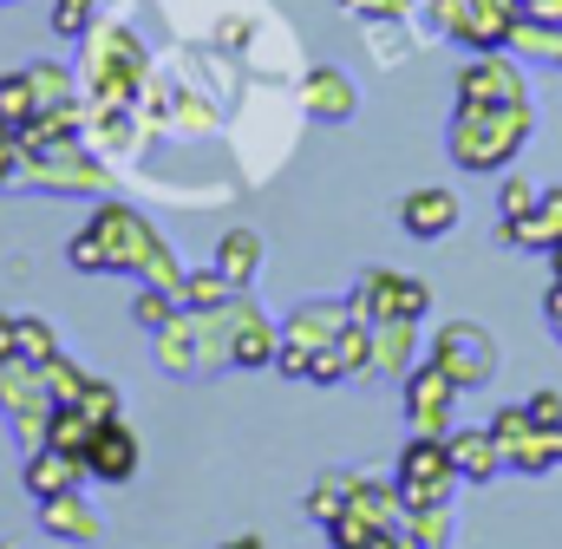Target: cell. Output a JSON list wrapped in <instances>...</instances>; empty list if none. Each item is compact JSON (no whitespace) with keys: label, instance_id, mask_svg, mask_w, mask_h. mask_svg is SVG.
Listing matches in <instances>:
<instances>
[{"label":"cell","instance_id":"1","mask_svg":"<svg viewBox=\"0 0 562 549\" xmlns=\"http://www.w3.org/2000/svg\"><path fill=\"white\" fill-rule=\"evenodd\" d=\"M92 229H99V243H105V256H112V274H132L144 288H183V262H177V249H170V236L138 216L132 203H119V197H92V216H86Z\"/></svg>","mask_w":562,"mask_h":549},{"label":"cell","instance_id":"2","mask_svg":"<svg viewBox=\"0 0 562 549\" xmlns=\"http://www.w3.org/2000/svg\"><path fill=\"white\" fill-rule=\"evenodd\" d=\"M537 137V112L530 99L524 105H451V125H445V150L458 170H477V177H497L524 157V144Z\"/></svg>","mask_w":562,"mask_h":549},{"label":"cell","instance_id":"3","mask_svg":"<svg viewBox=\"0 0 562 549\" xmlns=\"http://www.w3.org/2000/svg\"><path fill=\"white\" fill-rule=\"evenodd\" d=\"M79 46H86L92 119H99V112H125L144 86H150V53H144V40L125 26V20H99Z\"/></svg>","mask_w":562,"mask_h":549},{"label":"cell","instance_id":"4","mask_svg":"<svg viewBox=\"0 0 562 549\" xmlns=\"http://www.w3.org/2000/svg\"><path fill=\"white\" fill-rule=\"evenodd\" d=\"M105 183H112L105 150H92L86 137H59V144H46L40 157L20 164V183L13 190H40V197H105Z\"/></svg>","mask_w":562,"mask_h":549},{"label":"cell","instance_id":"5","mask_svg":"<svg viewBox=\"0 0 562 549\" xmlns=\"http://www.w3.org/2000/svg\"><path fill=\"white\" fill-rule=\"evenodd\" d=\"M353 321V307H347V294H314V301H301L288 321H281V354H276V373L288 380H307V367H314V354H327L334 340H340V327Z\"/></svg>","mask_w":562,"mask_h":549},{"label":"cell","instance_id":"6","mask_svg":"<svg viewBox=\"0 0 562 549\" xmlns=\"http://www.w3.org/2000/svg\"><path fill=\"white\" fill-rule=\"evenodd\" d=\"M425 360H438V367L458 380V393L491 386V380H497V367H504V354H497L491 327H477V321H445V327L425 340Z\"/></svg>","mask_w":562,"mask_h":549},{"label":"cell","instance_id":"7","mask_svg":"<svg viewBox=\"0 0 562 549\" xmlns=\"http://www.w3.org/2000/svg\"><path fill=\"white\" fill-rule=\"evenodd\" d=\"M347 307L367 327H380V321H425L431 314V288L419 274H400V269H360V281L347 288Z\"/></svg>","mask_w":562,"mask_h":549},{"label":"cell","instance_id":"8","mask_svg":"<svg viewBox=\"0 0 562 549\" xmlns=\"http://www.w3.org/2000/svg\"><path fill=\"white\" fill-rule=\"evenodd\" d=\"M393 484H400L406 511H425V504H451V491H458L464 478H458V464H451V445H445V438L413 432V438H406V451H400V464H393Z\"/></svg>","mask_w":562,"mask_h":549},{"label":"cell","instance_id":"9","mask_svg":"<svg viewBox=\"0 0 562 549\" xmlns=\"http://www.w3.org/2000/svg\"><path fill=\"white\" fill-rule=\"evenodd\" d=\"M524 99H530V72L510 46L504 53H471L451 72V105H524Z\"/></svg>","mask_w":562,"mask_h":549},{"label":"cell","instance_id":"10","mask_svg":"<svg viewBox=\"0 0 562 549\" xmlns=\"http://www.w3.org/2000/svg\"><path fill=\"white\" fill-rule=\"evenodd\" d=\"M0 412H7V425H13V438H20V451H40V445H46L53 393H46V380H40L33 360H7V367H0Z\"/></svg>","mask_w":562,"mask_h":549},{"label":"cell","instance_id":"11","mask_svg":"<svg viewBox=\"0 0 562 549\" xmlns=\"http://www.w3.org/2000/svg\"><path fill=\"white\" fill-rule=\"evenodd\" d=\"M400 400H406V418H413V432H431V438H445L451 425H458V380L438 367V360H419L406 380H400Z\"/></svg>","mask_w":562,"mask_h":549},{"label":"cell","instance_id":"12","mask_svg":"<svg viewBox=\"0 0 562 549\" xmlns=\"http://www.w3.org/2000/svg\"><path fill=\"white\" fill-rule=\"evenodd\" d=\"M301 105H307L314 125H347V119L360 112V86H353L347 66L321 59V66H307V79H301Z\"/></svg>","mask_w":562,"mask_h":549},{"label":"cell","instance_id":"13","mask_svg":"<svg viewBox=\"0 0 562 549\" xmlns=\"http://www.w3.org/2000/svg\"><path fill=\"white\" fill-rule=\"evenodd\" d=\"M138 464H144L138 432H132L125 418H105V425L92 432V445H86V478H99V484H132Z\"/></svg>","mask_w":562,"mask_h":549},{"label":"cell","instance_id":"14","mask_svg":"<svg viewBox=\"0 0 562 549\" xmlns=\"http://www.w3.org/2000/svg\"><path fill=\"white\" fill-rule=\"evenodd\" d=\"M458 216H464V203H458V190H445V183H419V190L400 197V229H406L413 243H438V236H451Z\"/></svg>","mask_w":562,"mask_h":549},{"label":"cell","instance_id":"15","mask_svg":"<svg viewBox=\"0 0 562 549\" xmlns=\"http://www.w3.org/2000/svg\"><path fill=\"white\" fill-rule=\"evenodd\" d=\"M517 13H524V0H464V20L451 26V40L464 53H504L517 33Z\"/></svg>","mask_w":562,"mask_h":549},{"label":"cell","instance_id":"16","mask_svg":"<svg viewBox=\"0 0 562 549\" xmlns=\"http://www.w3.org/2000/svg\"><path fill=\"white\" fill-rule=\"evenodd\" d=\"M445 445H451V464H458V478L464 484H491V478H504L510 464H504V445H497V432L491 425H451L445 432Z\"/></svg>","mask_w":562,"mask_h":549},{"label":"cell","instance_id":"17","mask_svg":"<svg viewBox=\"0 0 562 549\" xmlns=\"http://www.w3.org/2000/svg\"><path fill=\"white\" fill-rule=\"evenodd\" d=\"M33 511H40V530H53V537H66V544H99V530H105V517H99V504L86 497V484H79V491H59V497H40Z\"/></svg>","mask_w":562,"mask_h":549},{"label":"cell","instance_id":"18","mask_svg":"<svg viewBox=\"0 0 562 549\" xmlns=\"http://www.w3.org/2000/svg\"><path fill=\"white\" fill-rule=\"evenodd\" d=\"M276 354H281V321H269L249 301L243 321H236V340H229V373H262V367H276Z\"/></svg>","mask_w":562,"mask_h":549},{"label":"cell","instance_id":"19","mask_svg":"<svg viewBox=\"0 0 562 549\" xmlns=\"http://www.w3.org/2000/svg\"><path fill=\"white\" fill-rule=\"evenodd\" d=\"M425 360L419 321H380L373 327V380H406Z\"/></svg>","mask_w":562,"mask_h":549},{"label":"cell","instance_id":"20","mask_svg":"<svg viewBox=\"0 0 562 549\" xmlns=\"http://www.w3.org/2000/svg\"><path fill=\"white\" fill-rule=\"evenodd\" d=\"M79 478H86V458H72V451L40 445V451L20 458V484H26L33 504H40V497H59V491H79Z\"/></svg>","mask_w":562,"mask_h":549},{"label":"cell","instance_id":"21","mask_svg":"<svg viewBox=\"0 0 562 549\" xmlns=\"http://www.w3.org/2000/svg\"><path fill=\"white\" fill-rule=\"evenodd\" d=\"M262 256H269V243H262V229H249V223H236V229H223V243H216V269L223 281L236 288V294H249L256 288V274H262Z\"/></svg>","mask_w":562,"mask_h":549},{"label":"cell","instance_id":"22","mask_svg":"<svg viewBox=\"0 0 562 549\" xmlns=\"http://www.w3.org/2000/svg\"><path fill=\"white\" fill-rule=\"evenodd\" d=\"M497 236H504V249H537V256H550L562 243V183H550V190L537 197V210H530L524 223H504Z\"/></svg>","mask_w":562,"mask_h":549},{"label":"cell","instance_id":"23","mask_svg":"<svg viewBox=\"0 0 562 549\" xmlns=\"http://www.w3.org/2000/svg\"><path fill=\"white\" fill-rule=\"evenodd\" d=\"M504 464H510L517 478H550V471H562V425H530V432L504 451Z\"/></svg>","mask_w":562,"mask_h":549},{"label":"cell","instance_id":"24","mask_svg":"<svg viewBox=\"0 0 562 549\" xmlns=\"http://www.w3.org/2000/svg\"><path fill=\"white\" fill-rule=\"evenodd\" d=\"M150 354H157V367H164V373L196 380V327H190V307H177V321L150 334Z\"/></svg>","mask_w":562,"mask_h":549},{"label":"cell","instance_id":"25","mask_svg":"<svg viewBox=\"0 0 562 549\" xmlns=\"http://www.w3.org/2000/svg\"><path fill=\"white\" fill-rule=\"evenodd\" d=\"M26 79H33V99H40V112L79 105V72H72L66 59H33V66H26Z\"/></svg>","mask_w":562,"mask_h":549},{"label":"cell","instance_id":"26","mask_svg":"<svg viewBox=\"0 0 562 549\" xmlns=\"http://www.w3.org/2000/svg\"><path fill=\"white\" fill-rule=\"evenodd\" d=\"M510 53H517V59H537V66H562V20H530V13H517Z\"/></svg>","mask_w":562,"mask_h":549},{"label":"cell","instance_id":"27","mask_svg":"<svg viewBox=\"0 0 562 549\" xmlns=\"http://www.w3.org/2000/svg\"><path fill=\"white\" fill-rule=\"evenodd\" d=\"M301 504H307V517L327 530V524H334V517H347V504H353V471H321V478L307 484V497H301Z\"/></svg>","mask_w":562,"mask_h":549},{"label":"cell","instance_id":"28","mask_svg":"<svg viewBox=\"0 0 562 549\" xmlns=\"http://www.w3.org/2000/svg\"><path fill=\"white\" fill-rule=\"evenodd\" d=\"M92 432H99V425L79 406H53V418H46V445H53V451H72V458H86Z\"/></svg>","mask_w":562,"mask_h":549},{"label":"cell","instance_id":"29","mask_svg":"<svg viewBox=\"0 0 562 549\" xmlns=\"http://www.w3.org/2000/svg\"><path fill=\"white\" fill-rule=\"evenodd\" d=\"M26 119H40V99H33V79H26V66H13V72H0V125H26Z\"/></svg>","mask_w":562,"mask_h":549},{"label":"cell","instance_id":"30","mask_svg":"<svg viewBox=\"0 0 562 549\" xmlns=\"http://www.w3.org/2000/svg\"><path fill=\"white\" fill-rule=\"evenodd\" d=\"M406 544L413 549H451V504L406 511Z\"/></svg>","mask_w":562,"mask_h":549},{"label":"cell","instance_id":"31","mask_svg":"<svg viewBox=\"0 0 562 549\" xmlns=\"http://www.w3.org/2000/svg\"><path fill=\"white\" fill-rule=\"evenodd\" d=\"M40 380H46V393H53V406H79V393H86V367L72 360V354H53L46 367H40Z\"/></svg>","mask_w":562,"mask_h":549},{"label":"cell","instance_id":"32","mask_svg":"<svg viewBox=\"0 0 562 549\" xmlns=\"http://www.w3.org/2000/svg\"><path fill=\"white\" fill-rule=\"evenodd\" d=\"M177 301H183V307H223V301H236V288H229V281H223V269L210 262V269H183Z\"/></svg>","mask_w":562,"mask_h":549},{"label":"cell","instance_id":"33","mask_svg":"<svg viewBox=\"0 0 562 549\" xmlns=\"http://www.w3.org/2000/svg\"><path fill=\"white\" fill-rule=\"evenodd\" d=\"M53 354H66V347H59V327H53L46 314H20V360L46 367Z\"/></svg>","mask_w":562,"mask_h":549},{"label":"cell","instance_id":"34","mask_svg":"<svg viewBox=\"0 0 562 549\" xmlns=\"http://www.w3.org/2000/svg\"><path fill=\"white\" fill-rule=\"evenodd\" d=\"M177 307H183V301H177L170 288H144V281H138V294H132V321H138L144 334L170 327V321H177Z\"/></svg>","mask_w":562,"mask_h":549},{"label":"cell","instance_id":"35","mask_svg":"<svg viewBox=\"0 0 562 549\" xmlns=\"http://www.w3.org/2000/svg\"><path fill=\"white\" fill-rule=\"evenodd\" d=\"M46 26H53L59 40H86V33L99 26V0H53Z\"/></svg>","mask_w":562,"mask_h":549},{"label":"cell","instance_id":"36","mask_svg":"<svg viewBox=\"0 0 562 549\" xmlns=\"http://www.w3.org/2000/svg\"><path fill=\"white\" fill-rule=\"evenodd\" d=\"M66 262H72L79 274H112V256H105V243H99V229H92V223H86V229H72Z\"/></svg>","mask_w":562,"mask_h":549},{"label":"cell","instance_id":"37","mask_svg":"<svg viewBox=\"0 0 562 549\" xmlns=\"http://www.w3.org/2000/svg\"><path fill=\"white\" fill-rule=\"evenodd\" d=\"M537 197H543V190H537L530 177H504V183H497V216H504V223H524V216L537 210ZM504 223H497V229H504Z\"/></svg>","mask_w":562,"mask_h":549},{"label":"cell","instance_id":"38","mask_svg":"<svg viewBox=\"0 0 562 549\" xmlns=\"http://www.w3.org/2000/svg\"><path fill=\"white\" fill-rule=\"evenodd\" d=\"M79 412H86L92 425H105V418H119V386H112L105 373H92V380H86V393H79Z\"/></svg>","mask_w":562,"mask_h":549},{"label":"cell","instance_id":"39","mask_svg":"<svg viewBox=\"0 0 562 549\" xmlns=\"http://www.w3.org/2000/svg\"><path fill=\"white\" fill-rule=\"evenodd\" d=\"M360 26H380V20H413V0H340Z\"/></svg>","mask_w":562,"mask_h":549},{"label":"cell","instance_id":"40","mask_svg":"<svg viewBox=\"0 0 562 549\" xmlns=\"http://www.w3.org/2000/svg\"><path fill=\"white\" fill-rule=\"evenodd\" d=\"M530 425H537V418H530V406H497V412H491V432H497V445H504V451H510Z\"/></svg>","mask_w":562,"mask_h":549},{"label":"cell","instance_id":"41","mask_svg":"<svg viewBox=\"0 0 562 549\" xmlns=\"http://www.w3.org/2000/svg\"><path fill=\"white\" fill-rule=\"evenodd\" d=\"M20 164H26L20 132H13V125H0V190H13V183H20Z\"/></svg>","mask_w":562,"mask_h":549},{"label":"cell","instance_id":"42","mask_svg":"<svg viewBox=\"0 0 562 549\" xmlns=\"http://www.w3.org/2000/svg\"><path fill=\"white\" fill-rule=\"evenodd\" d=\"M425 7V20H431V33H445L451 40V26L464 20V0H419Z\"/></svg>","mask_w":562,"mask_h":549},{"label":"cell","instance_id":"43","mask_svg":"<svg viewBox=\"0 0 562 549\" xmlns=\"http://www.w3.org/2000/svg\"><path fill=\"white\" fill-rule=\"evenodd\" d=\"M524 406H530V418H537V425H562V393H557V386H543V393H530Z\"/></svg>","mask_w":562,"mask_h":549},{"label":"cell","instance_id":"44","mask_svg":"<svg viewBox=\"0 0 562 549\" xmlns=\"http://www.w3.org/2000/svg\"><path fill=\"white\" fill-rule=\"evenodd\" d=\"M20 360V314H0V367Z\"/></svg>","mask_w":562,"mask_h":549},{"label":"cell","instance_id":"45","mask_svg":"<svg viewBox=\"0 0 562 549\" xmlns=\"http://www.w3.org/2000/svg\"><path fill=\"white\" fill-rule=\"evenodd\" d=\"M543 321H550V334L562 340V281H550V288H543Z\"/></svg>","mask_w":562,"mask_h":549},{"label":"cell","instance_id":"46","mask_svg":"<svg viewBox=\"0 0 562 549\" xmlns=\"http://www.w3.org/2000/svg\"><path fill=\"white\" fill-rule=\"evenodd\" d=\"M216 549H269V544H262L256 530H236V537H223V544H216Z\"/></svg>","mask_w":562,"mask_h":549},{"label":"cell","instance_id":"47","mask_svg":"<svg viewBox=\"0 0 562 549\" xmlns=\"http://www.w3.org/2000/svg\"><path fill=\"white\" fill-rule=\"evenodd\" d=\"M0 7H20V0H0Z\"/></svg>","mask_w":562,"mask_h":549}]
</instances>
